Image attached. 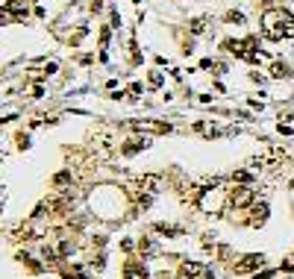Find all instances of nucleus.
<instances>
[{
	"instance_id": "22",
	"label": "nucleus",
	"mask_w": 294,
	"mask_h": 279,
	"mask_svg": "<svg viewBox=\"0 0 294 279\" xmlns=\"http://www.w3.org/2000/svg\"><path fill=\"white\" fill-rule=\"evenodd\" d=\"M41 94H44V88H41V85H33V94H30V97H41Z\"/></svg>"
},
{
	"instance_id": "15",
	"label": "nucleus",
	"mask_w": 294,
	"mask_h": 279,
	"mask_svg": "<svg viewBox=\"0 0 294 279\" xmlns=\"http://www.w3.org/2000/svg\"><path fill=\"white\" fill-rule=\"evenodd\" d=\"M203 30H206V21H203V18H194V21H191V33H203Z\"/></svg>"
},
{
	"instance_id": "12",
	"label": "nucleus",
	"mask_w": 294,
	"mask_h": 279,
	"mask_svg": "<svg viewBox=\"0 0 294 279\" xmlns=\"http://www.w3.org/2000/svg\"><path fill=\"white\" fill-rule=\"evenodd\" d=\"M233 182L235 185H250V182H253V174H250V171H235Z\"/></svg>"
},
{
	"instance_id": "5",
	"label": "nucleus",
	"mask_w": 294,
	"mask_h": 279,
	"mask_svg": "<svg viewBox=\"0 0 294 279\" xmlns=\"http://www.w3.org/2000/svg\"><path fill=\"white\" fill-rule=\"evenodd\" d=\"M247 212H250V215H247V226H265V223H268V215H270V206L265 200H256Z\"/></svg>"
},
{
	"instance_id": "6",
	"label": "nucleus",
	"mask_w": 294,
	"mask_h": 279,
	"mask_svg": "<svg viewBox=\"0 0 294 279\" xmlns=\"http://www.w3.org/2000/svg\"><path fill=\"white\" fill-rule=\"evenodd\" d=\"M179 279H209V270L200 262H179Z\"/></svg>"
},
{
	"instance_id": "3",
	"label": "nucleus",
	"mask_w": 294,
	"mask_h": 279,
	"mask_svg": "<svg viewBox=\"0 0 294 279\" xmlns=\"http://www.w3.org/2000/svg\"><path fill=\"white\" fill-rule=\"evenodd\" d=\"M256 203V188L253 185H233V188H227V206L235 212H241V209H250Z\"/></svg>"
},
{
	"instance_id": "17",
	"label": "nucleus",
	"mask_w": 294,
	"mask_h": 279,
	"mask_svg": "<svg viewBox=\"0 0 294 279\" xmlns=\"http://www.w3.org/2000/svg\"><path fill=\"white\" fill-rule=\"evenodd\" d=\"M150 85H153V88H159V85H162V74H159V71H153V74H150Z\"/></svg>"
},
{
	"instance_id": "18",
	"label": "nucleus",
	"mask_w": 294,
	"mask_h": 279,
	"mask_svg": "<svg viewBox=\"0 0 294 279\" xmlns=\"http://www.w3.org/2000/svg\"><path fill=\"white\" fill-rule=\"evenodd\" d=\"M56 185H65V182H71V174L65 171V174H56V179H53Z\"/></svg>"
},
{
	"instance_id": "19",
	"label": "nucleus",
	"mask_w": 294,
	"mask_h": 279,
	"mask_svg": "<svg viewBox=\"0 0 294 279\" xmlns=\"http://www.w3.org/2000/svg\"><path fill=\"white\" fill-rule=\"evenodd\" d=\"M274 276H277V270H274V268L262 270V273H256V279H274Z\"/></svg>"
},
{
	"instance_id": "21",
	"label": "nucleus",
	"mask_w": 294,
	"mask_h": 279,
	"mask_svg": "<svg viewBox=\"0 0 294 279\" xmlns=\"http://www.w3.org/2000/svg\"><path fill=\"white\" fill-rule=\"evenodd\" d=\"M277 129H280L282 135H291V132H294V129H291V127H288V124H282V121H280V127H277Z\"/></svg>"
},
{
	"instance_id": "2",
	"label": "nucleus",
	"mask_w": 294,
	"mask_h": 279,
	"mask_svg": "<svg viewBox=\"0 0 294 279\" xmlns=\"http://www.w3.org/2000/svg\"><path fill=\"white\" fill-rule=\"evenodd\" d=\"M200 212L206 215H221V209L227 206V188H200V197H197Z\"/></svg>"
},
{
	"instance_id": "20",
	"label": "nucleus",
	"mask_w": 294,
	"mask_h": 279,
	"mask_svg": "<svg viewBox=\"0 0 294 279\" xmlns=\"http://www.w3.org/2000/svg\"><path fill=\"white\" fill-rule=\"evenodd\" d=\"M18 147H21V150H27V147H30V135H18Z\"/></svg>"
},
{
	"instance_id": "13",
	"label": "nucleus",
	"mask_w": 294,
	"mask_h": 279,
	"mask_svg": "<svg viewBox=\"0 0 294 279\" xmlns=\"http://www.w3.org/2000/svg\"><path fill=\"white\" fill-rule=\"evenodd\" d=\"M200 68H206V71H212V74H223V65L221 62H212V59H203V62H200Z\"/></svg>"
},
{
	"instance_id": "7",
	"label": "nucleus",
	"mask_w": 294,
	"mask_h": 279,
	"mask_svg": "<svg viewBox=\"0 0 294 279\" xmlns=\"http://www.w3.org/2000/svg\"><path fill=\"white\" fill-rule=\"evenodd\" d=\"M132 129H139V132H171V124H165V121H132Z\"/></svg>"
},
{
	"instance_id": "1",
	"label": "nucleus",
	"mask_w": 294,
	"mask_h": 279,
	"mask_svg": "<svg viewBox=\"0 0 294 279\" xmlns=\"http://www.w3.org/2000/svg\"><path fill=\"white\" fill-rule=\"evenodd\" d=\"M262 35L268 41L294 38V15L288 9H265V15H262Z\"/></svg>"
},
{
	"instance_id": "14",
	"label": "nucleus",
	"mask_w": 294,
	"mask_h": 279,
	"mask_svg": "<svg viewBox=\"0 0 294 279\" xmlns=\"http://www.w3.org/2000/svg\"><path fill=\"white\" fill-rule=\"evenodd\" d=\"M223 21L227 24H244V15H241V12H227V15H223Z\"/></svg>"
},
{
	"instance_id": "9",
	"label": "nucleus",
	"mask_w": 294,
	"mask_h": 279,
	"mask_svg": "<svg viewBox=\"0 0 294 279\" xmlns=\"http://www.w3.org/2000/svg\"><path fill=\"white\" fill-rule=\"evenodd\" d=\"M270 77H274V80H288V77H291L288 62H270Z\"/></svg>"
},
{
	"instance_id": "11",
	"label": "nucleus",
	"mask_w": 294,
	"mask_h": 279,
	"mask_svg": "<svg viewBox=\"0 0 294 279\" xmlns=\"http://www.w3.org/2000/svg\"><path fill=\"white\" fill-rule=\"evenodd\" d=\"M156 232H165L168 238H176V235H183L179 226H171V223H156Z\"/></svg>"
},
{
	"instance_id": "16",
	"label": "nucleus",
	"mask_w": 294,
	"mask_h": 279,
	"mask_svg": "<svg viewBox=\"0 0 294 279\" xmlns=\"http://www.w3.org/2000/svg\"><path fill=\"white\" fill-rule=\"evenodd\" d=\"M280 270H285V273H294V256H291V259H285V262L280 265Z\"/></svg>"
},
{
	"instance_id": "8",
	"label": "nucleus",
	"mask_w": 294,
	"mask_h": 279,
	"mask_svg": "<svg viewBox=\"0 0 294 279\" xmlns=\"http://www.w3.org/2000/svg\"><path fill=\"white\" fill-rule=\"evenodd\" d=\"M124 279H150V276H147V270H144L141 262L129 259L127 265H124Z\"/></svg>"
},
{
	"instance_id": "10",
	"label": "nucleus",
	"mask_w": 294,
	"mask_h": 279,
	"mask_svg": "<svg viewBox=\"0 0 294 279\" xmlns=\"http://www.w3.org/2000/svg\"><path fill=\"white\" fill-rule=\"evenodd\" d=\"M144 147H147V141H144V138H129V144H124V147H121V150L127 153V156H132V153L144 150Z\"/></svg>"
},
{
	"instance_id": "4",
	"label": "nucleus",
	"mask_w": 294,
	"mask_h": 279,
	"mask_svg": "<svg viewBox=\"0 0 294 279\" xmlns=\"http://www.w3.org/2000/svg\"><path fill=\"white\" fill-rule=\"evenodd\" d=\"M262 268H265V256L262 253H247V256H241L233 265L235 273H259Z\"/></svg>"
}]
</instances>
